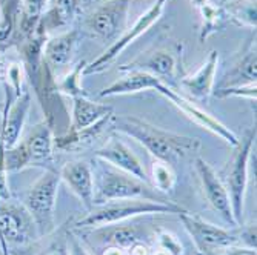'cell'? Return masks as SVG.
Listing matches in <instances>:
<instances>
[{
    "mask_svg": "<svg viewBox=\"0 0 257 255\" xmlns=\"http://www.w3.org/2000/svg\"><path fill=\"white\" fill-rule=\"evenodd\" d=\"M79 33L76 30H68L56 37H51L43 45V59L46 66L57 68L69 63L77 45Z\"/></svg>",
    "mask_w": 257,
    "mask_h": 255,
    "instance_id": "obj_20",
    "label": "cell"
},
{
    "mask_svg": "<svg viewBox=\"0 0 257 255\" xmlns=\"http://www.w3.org/2000/svg\"><path fill=\"white\" fill-rule=\"evenodd\" d=\"M191 2L200 14V42H205L208 37L219 33L229 17L222 5L213 4L211 0H191Z\"/></svg>",
    "mask_w": 257,
    "mask_h": 255,
    "instance_id": "obj_23",
    "label": "cell"
},
{
    "mask_svg": "<svg viewBox=\"0 0 257 255\" xmlns=\"http://www.w3.org/2000/svg\"><path fill=\"white\" fill-rule=\"evenodd\" d=\"M111 115H112L111 106L91 102L89 99H86V96L76 97L73 99V115H71V128H69V131L85 129L106 117H111Z\"/></svg>",
    "mask_w": 257,
    "mask_h": 255,
    "instance_id": "obj_21",
    "label": "cell"
},
{
    "mask_svg": "<svg viewBox=\"0 0 257 255\" xmlns=\"http://www.w3.org/2000/svg\"><path fill=\"white\" fill-rule=\"evenodd\" d=\"M168 2H170V0H156V4L151 5L147 10V13H144L142 16H140L131 28H126L120 34V37L117 40L112 42L109 45V48L102 56H99L94 62H91V63L86 65L83 74L89 76V74H97V73L105 71V69L108 68V65L114 59H117L119 54L123 50H126L136 39H139L142 34H145L154 25L156 22L160 20V17L163 14V10H165V7H167Z\"/></svg>",
    "mask_w": 257,
    "mask_h": 255,
    "instance_id": "obj_9",
    "label": "cell"
},
{
    "mask_svg": "<svg viewBox=\"0 0 257 255\" xmlns=\"http://www.w3.org/2000/svg\"><path fill=\"white\" fill-rule=\"evenodd\" d=\"M60 175L46 171L25 194V209L31 215L40 235H48L56 229L54 209L59 191Z\"/></svg>",
    "mask_w": 257,
    "mask_h": 255,
    "instance_id": "obj_5",
    "label": "cell"
},
{
    "mask_svg": "<svg viewBox=\"0 0 257 255\" xmlns=\"http://www.w3.org/2000/svg\"><path fill=\"white\" fill-rule=\"evenodd\" d=\"M109 119L111 117H106V119L97 122L96 125L88 126L85 129L68 131L65 135H62L59 138H54V148L66 151V149H73V148H79V146L91 143L109 125Z\"/></svg>",
    "mask_w": 257,
    "mask_h": 255,
    "instance_id": "obj_25",
    "label": "cell"
},
{
    "mask_svg": "<svg viewBox=\"0 0 257 255\" xmlns=\"http://www.w3.org/2000/svg\"><path fill=\"white\" fill-rule=\"evenodd\" d=\"M179 218L200 255H214L217 250H223L240 243V230L219 227L191 214L190 211L179 214Z\"/></svg>",
    "mask_w": 257,
    "mask_h": 255,
    "instance_id": "obj_7",
    "label": "cell"
},
{
    "mask_svg": "<svg viewBox=\"0 0 257 255\" xmlns=\"http://www.w3.org/2000/svg\"><path fill=\"white\" fill-rule=\"evenodd\" d=\"M254 140H255V129H249L243 135V138L239 140V145L234 146V152H232L222 174L219 175L229 194L232 214H234V218L239 226L242 224V217H243V203H245V192L248 184V163L254 148Z\"/></svg>",
    "mask_w": 257,
    "mask_h": 255,
    "instance_id": "obj_4",
    "label": "cell"
},
{
    "mask_svg": "<svg viewBox=\"0 0 257 255\" xmlns=\"http://www.w3.org/2000/svg\"><path fill=\"white\" fill-rule=\"evenodd\" d=\"M228 2H229V0H220L219 5H225V4H228Z\"/></svg>",
    "mask_w": 257,
    "mask_h": 255,
    "instance_id": "obj_40",
    "label": "cell"
},
{
    "mask_svg": "<svg viewBox=\"0 0 257 255\" xmlns=\"http://www.w3.org/2000/svg\"><path fill=\"white\" fill-rule=\"evenodd\" d=\"M59 175L89 211L96 195V177L91 166L83 160H73L62 166Z\"/></svg>",
    "mask_w": 257,
    "mask_h": 255,
    "instance_id": "obj_13",
    "label": "cell"
},
{
    "mask_svg": "<svg viewBox=\"0 0 257 255\" xmlns=\"http://www.w3.org/2000/svg\"><path fill=\"white\" fill-rule=\"evenodd\" d=\"M186 209L183 206L171 203H159L151 200H112L103 204H96L88 211V214L76 221L79 229H96L108 224L122 223L128 218L150 214H183Z\"/></svg>",
    "mask_w": 257,
    "mask_h": 255,
    "instance_id": "obj_2",
    "label": "cell"
},
{
    "mask_svg": "<svg viewBox=\"0 0 257 255\" xmlns=\"http://www.w3.org/2000/svg\"><path fill=\"white\" fill-rule=\"evenodd\" d=\"M182 45L160 46V48L142 53L137 59L131 60L126 65H122L119 69L123 71H144L151 76H156L162 82L168 85L174 83L177 79H182Z\"/></svg>",
    "mask_w": 257,
    "mask_h": 255,
    "instance_id": "obj_8",
    "label": "cell"
},
{
    "mask_svg": "<svg viewBox=\"0 0 257 255\" xmlns=\"http://www.w3.org/2000/svg\"><path fill=\"white\" fill-rule=\"evenodd\" d=\"M125 74L112 82L109 86L103 88L99 96L100 97H112V96H126L136 94L142 91H156L157 85L162 82L156 76H151L144 71H123Z\"/></svg>",
    "mask_w": 257,
    "mask_h": 255,
    "instance_id": "obj_19",
    "label": "cell"
},
{
    "mask_svg": "<svg viewBox=\"0 0 257 255\" xmlns=\"http://www.w3.org/2000/svg\"><path fill=\"white\" fill-rule=\"evenodd\" d=\"M8 79H10V83L11 86L14 88L16 91V97H19L20 94H23L22 91V82H23V68L22 65H11L10 69H8Z\"/></svg>",
    "mask_w": 257,
    "mask_h": 255,
    "instance_id": "obj_32",
    "label": "cell"
},
{
    "mask_svg": "<svg viewBox=\"0 0 257 255\" xmlns=\"http://www.w3.org/2000/svg\"><path fill=\"white\" fill-rule=\"evenodd\" d=\"M48 0H20V33L30 37L46 10Z\"/></svg>",
    "mask_w": 257,
    "mask_h": 255,
    "instance_id": "obj_26",
    "label": "cell"
},
{
    "mask_svg": "<svg viewBox=\"0 0 257 255\" xmlns=\"http://www.w3.org/2000/svg\"><path fill=\"white\" fill-rule=\"evenodd\" d=\"M128 255H153V252L148 244L142 241H136L133 246L128 247Z\"/></svg>",
    "mask_w": 257,
    "mask_h": 255,
    "instance_id": "obj_35",
    "label": "cell"
},
{
    "mask_svg": "<svg viewBox=\"0 0 257 255\" xmlns=\"http://www.w3.org/2000/svg\"><path fill=\"white\" fill-rule=\"evenodd\" d=\"M240 241H243L248 249L255 250V226L240 229Z\"/></svg>",
    "mask_w": 257,
    "mask_h": 255,
    "instance_id": "obj_34",
    "label": "cell"
},
{
    "mask_svg": "<svg viewBox=\"0 0 257 255\" xmlns=\"http://www.w3.org/2000/svg\"><path fill=\"white\" fill-rule=\"evenodd\" d=\"M194 163H196L197 175L202 183V191L208 204L211 206L226 223H229L231 226H239L234 218V214H232L229 194L225 188L223 181L220 180L219 174L202 157H196Z\"/></svg>",
    "mask_w": 257,
    "mask_h": 255,
    "instance_id": "obj_12",
    "label": "cell"
},
{
    "mask_svg": "<svg viewBox=\"0 0 257 255\" xmlns=\"http://www.w3.org/2000/svg\"><path fill=\"white\" fill-rule=\"evenodd\" d=\"M66 241H68V255H89L86 249L82 246V243L77 240V237H74L73 234L66 235Z\"/></svg>",
    "mask_w": 257,
    "mask_h": 255,
    "instance_id": "obj_33",
    "label": "cell"
},
{
    "mask_svg": "<svg viewBox=\"0 0 257 255\" xmlns=\"http://www.w3.org/2000/svg\"><path fill=\"white\" fill-rule=\"evenodd\" d=\"M102 255H128V250L122 247H115V246H106Z\"/></svg>",
    "mask_w": 257,
    "mask_h": 255,
    "instance_id": "obj_38",
    "label": "cell"
},
{
    "mask_svg": "<svg viewBox=\"0 0 257 255\" xmlns=\"http://www.w3.org/2000/svg\"><path fill=\"white\" fill-rule=\"evenodd\" d=\"M30 108H31V96H30V92H23V94L16 97V102L11 105V108L7 109L4 129H2V138H0L4 151L11 149L13 146L19 143V137L22 134L23 126H25Z\"/></svg>",
    "mask_w": 257,
    "mask_h": 255,
    "instance_id": "obj_17",
    "label": "cell"
},
{
    "mask_svg": "<svg viewBox=\"0 0 257 255\" xmlns=\"http://www.w3.org/2000/svg\"><path fill=\"white\" fill-rule=\"evenodd\" d=\"M151 184L160 191L162 194H168L174 189L176 186V181H177V177H176V172H174V168L165 161H160V160H156L153 163V174H151Z\"/></svg>",
    "mask_w": 257,
    "mask_h": 255,
    "instance_id": "obj_29",
    "label": "cell"
},
{
    "mask_svg": "<svg viewBox=\"0 0 257 255\" xmlns=\"http://www.w3.org/2000/svg\"><path fill=\"white\" fill-rule=\"evenodd\" d=\"M96 240L99 243H103L106 246H115V247H122L126 249L133 246L136 241H140L139 232L134 226H114L108 224L103 227H96L94 229Z\"/></svg>",
    "mask_w": 257,
    "mask_h": 255,
    "instance_id": "obj_24",
    "label": "cell"
},
{
    "mask_svg": "<svg viewBox=\"0 0 257 255\" xmlns=\"http://www.w3.org/2000/svg\"><path fill=\"white\" fill-rule=\"evenodd\" d=\"M54 152V135L48 122H42L33 128L27 140L4 151L5 171H19L28 165L50 161Z\"/></svg>",
    "mask_w": 257,
    "mask_h": 255,
    "instance_id": "obj_6",
    "label": "cell"
},
{
    "mask_svg": "<svg viewBox=\"0 0 257 255\" xmlns=\"http://www.w3.org/2000/svg\"><path fill=\"white\" fill-rule=\"evenodd\" d=\"M156 91L159 92V94H162L163 97H167L174 106H177L188 119H191L197 125L203 126L209 132H213L214 135L220 137L223 142H226L232 148L239 145L240 138L234 132H232L229 128H226L222 122H219L217 119H214L211 114H208L206 111H203L202 108H199L191 99H186L185 96L177 94V92L170 85H167L165 82H160L157 85Z\"/></svg>",
    "mask_w": 257,
    "mask_h": 255,
    "instance_id": "obj_11",
    "label": "cell"
},
{
    "mask_svg": "<svg viewBox=\"0 0 257 255\" xmlns=\"http://www.w3.org/2000/svg\"><path fill=\"white\" fill-rule=\"evenodd\" d=\"M96 157L105 163L111 165L112 168H117L123 172H128L147 183H151L144 165L140 163L139 157L119 138L111 137L109 140L96 151Z\"/></svg>",
    "mask_w": 257,
    "mask_h": 255,
    "instance_id": "obj_14",
    "label": "cell"
},
{
    "mask_svg": "<svg viewBox=\"0 0 257 255\" xmlns=\"http://www.w3.org/2000/svg\"><path fill=\"white\" fill-rule=\"evenodd\" d=\"M82 0H50V7L39 22L37 28L43 33L66 28L79 17Z\"/></svg>",
    "mask_w": 257,
    "mask_h": 255,
    "instance_id": "obj_18",
    "label": "cell"
},
{
    "mask_svg": "<svg viewBox=\"0 0 257 255\" xmlns=\"http://www.w3.org/2000/svg\"><path fill=\"white\" fill-rule=\"evenodd\" d=\"M88 62L86 60H82L79 62L71 71H69L57 85H56V89L60 92V94H65L71 99H76V97H83L85 96V89L82 86V74L85 71Z\"/></svg>",
    "mask_w": 257,
    "mask_h": 255,
    "instance_id": "obj_28",
    "label": "cell"
},
{
    "mask_svg": "<svg viewBox=\"0 0 257 255\" xmlns=\"http://www.w3.org/2000/svg\"><path fill=\"white\" fill-rule=\"evenodd\" d=\"M97 177L99 181L96 184L94 206L112 200H151L159 203H171L168 195L157 191L151 183H147L117 168H112L105 161H102Z\"/></svg>",
    "mask_w": 257,
    "mask_h": 255,
    "instance_id": "obj_3",
    "label": "cell"
},
{
    "mask_svg": "<svg viewBox=\"0 0 257 255\" xmlns=\"http://www.w3.org/2000/svg\"><path fill=\"white\" fill-rule=\"evenodd\" d=\"M130 0H103L86 19L88 31L103 40L115 42L126 30Z\"/></svg>",
    "mask_w": 257,
    "mask_h": 255,
    "instance_id": "obj_10",
    "label": "cell"
},
{
    "mask_svg": "<svg viewBox=\"0 0 257 255\" xmlns=\"http://www.w3.org/2000/svg\"><path fill=\"white\" fill-rule=\"evenodd\" d=\"M222 7L228 17L236 20L239 25L255 28V0H229Z\"/></svg>",
    "mask_w": 257,
    "mask_h": 255,
    "instance_id": "obj_27",
    "label": "cell"
},
{
    "mask_svg": "<svg viewBox=\"0 0 257 255\" xmlns=\"http://www.w3.org/2000/svg\"><path fill=\"white\" fill-rule=\"evenodd\" d=\"M179 255H188V253H186V252L183 250V252H182V253H179Z\"/></svg>",
    "mask_w": 257,
    "mask_h": 255,
    "instance_id": "obj_41",
    "label": "cell"
},
{
    "mask_svg": "<svg viewBox=\"0 0 257 255\" xmlns=\"http://www.w3.org/2000/svg\"><path fill=\"white\" fill-rule=\"evenodd\" d=\"M248 250H254V249L231 246V247H226V249H223V253H220V255H243V253H246Z\"/></svg>",
    "mask_w": 257,
    "mask_h": 255,
    "instance_id": "obj_37",
    "label": "cell"
},
{
    "mask_svg": "<svg viewBox=\"0 0 257 255\" xmlns=\"http://www.w3.org/2000/svg\"><path fill=\"white\" fill-rule=\"evenodd\" d=\"M219 66V53L211 51L205 63L191 76H183L180 85L188 91V94L196 100H206L214 91L216 73Z\"/></svg>",
    "mask_w": 257,
    "mask_h": 255,
    "instance_id": "obj_16",
    "label": "cell"
},
{
    "mask_svg": "<svg viewBox=\"0 0 257 255\" xmlns=\"http://www.w3.org/2000/svg\"><path fill=\"white\" fill-rule=\"evenodd\" d=\"M43 255H68V241L65 240L63 243L62 241L54 243L53 246L46 249V252Z\"/></svg>",
    "mask_w": 257,
    "mask_h": 255,
    "instance_id": "obj_36",
    "label": "cell"
},
{
    "mask_svg": "<svg viewBox=\"0 0 257 255\" xmlns=\"http://www.w3.org/2000/svg\"><path fill=\"white\" fill-rule=\"evenodd\" d=\"M257 57H255V39L251 40L248 48L237 60V63L232 66V69L225 77L222 88H231V86H248L255 85L257 80Z\"/></svg>",
    "mask_w": 257,
    "mask_h": 255,
    "instance_id": "obj_22",
    "label": "cell"
},
{
    "mask_svg": "<svg viewBox=\"0 0 257 255\" xmlns=\"http://www.w3.org/2000/svg\"><path fill=\"white\" fill-rule=\"evenodd\" d=\"M213 94L219 99L225 97H248L255 100V85L248 86H231V88H219L217 91H213Z\"/></svg>",
    "mask_w": 257,
    "mask_h": 255,
    "instance_id": "obj_30",
    "label": "cell"
},
{
    "mask_svg": "<svg viewBox=\"0 0 257 255\" xmlns=\"http://www.w3.org/2000/svg\"><path fill=\"white\" fill-rule=\"evenodd\" d=\"M109 125L142 145L156 160L165 161L173 168L180 160L196 155L202 149V142L196 137L180 135L160 129L153 123L134 115H111Z\"/></svg>",
    "mask_w": 257,
    "mask_h": 255,
    "instance_id": "obj_1",
    "label": "cell"
},
{
    "mask_svg": "<svg viewBox=\"0 0 257 255\" xmlns=\"http://www.w3.org/2000/svg\"><path fill=\"white\" fill-rule=\"evenodd\" d=\"M31 215L27 209L11 204L0 203V240L7 253V243H25L31 230Z\"/></svg>",
    "mask_w": 257,
    "mask_h": 255,
    "instance_id": "obj_15",
    "label": "cell"
},
{
    "mask_svg": "<svg viewBox=\"0 0 257 255\" xmlns=\"http://www.w3.org/2000/svg\"><path fill=\"white\" fill-rule=\"evenodd\" d=\"M153 255H171V253H168V252H167L165 249H162V247H160V249H159V250H157L156 253H153Z\"/></svg>",
    "mask_w": 257,
    "mask_h": 255,
    "instance_id": "obj_39",
    "label": "cell"
},
{
    "mask_svg": "<svg viewBox=\"0 0 257 255\" xmlns=\"http://www.w3.org/2000/svg\"><path fill=\"white\" fill-rule=\"evenodd\" d=\"M159 244L162 249H165L171 255H179L185 250L182 243L168 230H160L159 232Z\"/></svg>",
    "mask_w": 257,
    "mask_h": 255,
    "instance_id": "obj_31",
    "label": "cell"
}]
</instances>
